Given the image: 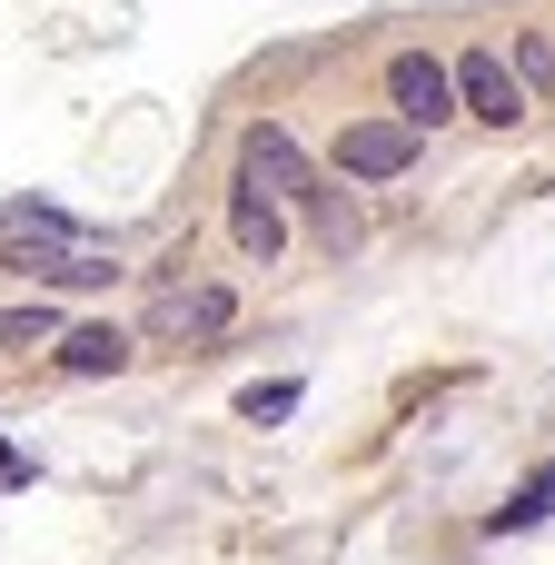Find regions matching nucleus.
I'll list each match as a JSON object with an SVG mask.
<instances>
[{
    "label": "nucleus",
    "mask_w": 555,
    "mask_h": 565,
    "mask_svg": "<svg viewBox=\"0 0 555 565\" xmlns=\"http://www.w3.org/2000/svg\"><path fill=\"white\" fill-rule=\"evenodd\" d=\"M0 268L40 278V288H109L119 278V248L79 218H60L50 199H10L0 209Z\"/></svg>",
    "instance_id": "f257e3e1"
},
{
    "label": "nucleus",
    "mask_w": 555,
    "mask_h": 565,
    "mask_svg": "<svg viewBox=\"0 0 555 565\" xmlns=\"http://www.w3.org/2000/svg\"><path fill=\"white\" fill-rule=\"evenodd\" d=\"M238 169H248V179H258V189H268L278 209H308V218H328V238H348V218L328 209V189H318V169H308V149H298V139H288L278 119H258V129L238 139Z\"/></svg>",
    "instance_id": "f03ea898"
},
{
    "label": "nucleus",
    "mask_w": 555,
    "mask_h": 565,
    "mask_svg": "<svg viewBox=\"0 0 555 565\" xmlns=\"http://www.w3.org/2000/svg\"><path fill=\"white\" fill-rule=\"evenodd\" d=\"M387 99H397V119L427 139V129H447V119H467L457 109V60H437V50H397L387 60Z\"/></svg>",
    "instance_id": "7ed1b4c3"
},
{
    "label": "nucleus",
    "mask_w": 555,
    "mask_h": 565,
    "mask_svg": "<svg viewBox=\"0 0 555 565\" xmlns=\"http://www.w3.org/2000/svg\"><path fill=\"white\" fill-rule=\"evenodd\" d=\"M457 109L487 119V129H516L526 119V79L506 50H457Z\"/></svg>",
    "instance_id": "20e7f679"
},
{
    "label": "nucleus",
    "mask_w": 555,
    "mask_h": 565,
    "mask_svg": "<svg viewBox=\"0 0 555 565\" xmlns=\"http://www.w3.org/2000/svg\"><path fill=\"white\" fill-rule=\"evenodd\" d=\"M407 169H417V129H407V119H348V129H338V179L387 189V179H407Z\"/></svg>",
    "instance_id": "39448f33"
},
{
    "label": "nucleus",
    "mask_w": 555,
    "mask_h": 565,
    "mask_svg": "<svg viewBox=\"0 0 555 565\" xmlns=\"http://www.w3.org/2000/svg\"><path fill=\"white\" fill-rule=\"evenodd\" d=\"M228 238H238V258H248V268H278V248H288V209H278L248 169L228 179Z\"/></svg>",
    "instance_id": "423d86ee"
},
{
    "label": "nucleus",
    "mask_w": 555,
    "mask_h": 565,
    "mask_svg": "<svg viewBox=\"0 0 555 565\" xmlns=\"http://www.w3.org/2000/svg\"><path fill=\"white\" fill-rule=\"evenodd\" d=\"M228 328H238L228 288H169L159 298V338H228Z\"/></svg>",
    "instance_id": "0eeeda50"
},
{
    "label": "nucleus",
    "mask_w": 555,
    "mask_h": 565,
    "mask_svg": "<svg viewBox=\"0 0 555 565\" xmlns=\"http://www.w3.org/2000/svg\"><path fill=\"white\" fill-rule=\"evenodd\" d=\"M60 367H70V377H119V367H129V328H109V318H79V328L60 338Z\"/></svg>",
    "instance_id": "6e6552de"
},
{
    "label": "nucleus",
    "mask_w": 555,
    "mask_h": 565,
    "mask_svg": "<svg viewBox=\"0 0 555 565\" xmlns=\"http://www.w3.org/2000/svg\"><path fill=\"white\" fill-rule=\"evenodd\" d=\"M546 516H555V467H536V477L497 507V536H526V526H546Z\"/></svg>",
    "instance_id": "1a4fd4ad"
},
{
    "label": "nucleus",
    "mask_w": 555,
    "mask_h": 565,
    "mask_svg": "<svg viewBox=\"0 0 555 565\" xmlns=\"http://www.w3.org/2000/svg\"><path fill=\"white\" fill-rule=\"evenodd\" d=\"M516 79L555 99V30H516Z\"/></svg>",
    "instance_id": "9d476101"
},
{
    "label": "nucleus",
    "mask_w": 555,
    "mask_h": 565,
    "mask_svg": "<svg viewBox=\"0 0 555 565\" xmlns=\"http://www.w3.org/2000/svg\"><path fill=\"white\" fill-rule=\"evenodd\" d=\"M288 407H298V377H268V387H238V417H248V427H278Z\"/></svg>",
    "instance_id": "9b49d317"
},
{
    "label": "nucleus",
    "mask_w": 555,
    "mask_h": 565,
    "mask_svg": "<svg viewBox=\"0 0 555 565\" xmlns=\"http://www.w3.org/2000/svg\"><path fill=\"white\" fill-rule=\"evenodd\" d=\"M40 338H70V328H60V318H50V308H40V298H30V308H10V318H0V348H40Z\"/></svg>",
    "instance_id": "f8f14e48"
},
{
    "label": "nucleus",
    "mask_w": 555,
    "mask_h": 565,
    "mask_svg": "<svg viewBox=\"0 0 555 565\" xmlns=\"http://www.w3.org/2000/svg\"><path fill=\"white\" fill-rule=\"evenodd\" d=\"M20 487H30V457H20V447L0 437V497H20Z\"/></svg>",
    "instance_id": "ddd939ff"
}]
</instances>
